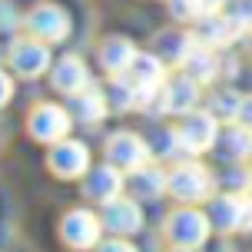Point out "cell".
<instances>
[{"instance_id": "obj_1", "label": "cell", "mask_w": 252, "mask_h": 252, "mask_svg": "<svg viewBox=\"0 0 252 252\" xmlns=\"http://www.w3.org/2000/svg\"><path fill=\"white\" fill-rule=\"evenodd\" d=\"M209 226L213 219L202 216L192 206H183L166 219V236L173 239V246H186V249H199L202 242L209 239Z\"/></svg>"}, {"instance_id": "obj_2", "label": "cell", "mask_w": 252, "mask_h": 252, "mask_svg": "<svg viewBox=\"0 0 252 252\" xmlns=\"http://www.w3.org/2000/svg\"><path fill=\"white\" fill-rule=\"evenodd\" d=\"M173 133H176L179 150L206 153V150H213V143L219 139V123H216L213 113H186Z\"/></svg>"}, {"instance_id": "obj_3", "label": "cell", "mask_w": 252, "mask_h": 252, "mask_svg": "<svg viewBox=\"0 0 252 252\" xmlns=\"http://www.w3.org/2000/svg\"><path fill=\"white\" fill-rule=\"evenodd\" d=\"M169 192L179 202H189V206L202 202V199H209V192H213V176L199 163H183L169 173Z\"/></svg>"}, {"instance_id": "obj_4", "label": "cell", "mask_w": 252, "mask_h": 252, "mask_svg": "<svg viewBox=\"0 0 252 252\" xmlns=\"http://www.w3.org/2000/svg\"><path fill=\"white\" fill-rule=\"evenodd\" d=\"M209 219H213V226L222 229V232H232V229H252V202H249V196L226 192V196L213 199V206H209Z\"/></svg>"}, {"instance_id": "obj_5", "label": "cell", "mask_w": 252, "mask_h": 252, "mask_svg": "<svg viewBox=\"0 0 252 252\" xmlns=\"http://www.w3.org/2000/svg\"><path fill=\"white\" fill-rule=\"evenodd\" d=\"M106 159H110L116 169L133 173L139 166H146L150 146H146V139H139L136 133H113V136L106 139Z\"/></svg>"}, {"instance_id": "obj_6", "label": "cell", "mask_w": 252, "mask_h": 252, "mask_svg": "<svg viewBox=\"0 0 252 252\" xmlns=\"http://www.w3.org/2000/svg\"><path fill=\"white\" fill-rule=\"evenodd\" d=\"M70 133V113L57 103H40L30 113V136L40 143H60Z\"/></svg>"}, {"instance_id": "obj_7", "label": "cell", "mask_w": 252, "mask_h": 252, "mask_svg": "<svg viewBox=\"0 0 252 252\" xmlns=\"http://www.w3.org/2000/svg\"><path fill=\"white\" fill-rule=\"evenodd\" d=\"M100 229H103V219L90 213V209H73V213L63 216V242H70L73 249H93L100 246Z\"/></svg>"}, {"instance_id": "obj_8", "label": "cell", "mask_w": 252, "mask_h": 252, "mask_svg": "<svg viewBox=\"0 0 252 252\" xmlns=\"http://www.w3.org/2000/svg\"><path fill=\"white\" fill-rule=\"evenodd\" d=\"M27 27L30 33L43 43H60L66 33H70V17L57 7V3H43V7H33L30 17H27Z\"/></svg>"}, {"instance_id": "obj_9", "label": "cell", "mask_w": 252, "mask_h": 252, "mask_svg": "<svg viewBox=\"0 0 252 252\" xmlns=\"http://www.w3.org/2000/svg\"><path fill=\"white\" fill-rule=\"evenodd\" d=\"M50 169L60 179H76V176H83V173H90V153H87V146L76 143V139H60V143H53Z\"/></svg>"}, {"instance_id": "obj_10", "label": "cell", "mask_w": 252, "mask_h": 252, "mask_svg": "<svg viewBox=\"0 0 252 252\" xmlns=\"http://www.w3.org/2000/svg\"><path fill=\"white\" fill-rule=\"evenodd\" d=\"M10 66L17 70L20 76H27V80H33V76H40L47 66H50V50H47V43L43 40H17L10 47Z\"/></svg>"}, {"instance_id": "obj_11", "label": "cell", "mask_w": 252, "mask_h": 252, "mask_svg": "<svg viewBox=\"0 0 252 252\" xmlns=\"http://www.w3.org/2000/svg\"><path fill=\"white\" fill-rule=\"evenodd\" d=\"M103 229H110L116 236H129V232H136L143 226V209H139L133 199H120L116 196L113 202H106L103 206Z\"/></svg>"}, {"instance_id": "obj_12", "label": "cell", "mask_w": 252, "mask_h": 252, "mask_svg": "<svg viewBox=\"0 0 252 252\" xmlns=\"http://www.w3.org/2000/svg\"><path fill=\"white\" fill-rule=\"evenodd\" d=\"M83 192H87L90 199L96 202H113L120 192H123V176H120V169H116L113 163L110 166H96L93 173L87 176V183H83Z\"/></svg>"}, {"instance_id": "obj_13", "label": "cell", "mask_w": 252, "mask_h": 252, "mask_svg": "<svg viewBox=\"0 0 252 252\" xmlns=\"http://www.w3.org/2000/svg\"><path fill=\"white\" fill-rule=\"evenodd\" d=\"M123 76L136 90H159L163 87V60H159L156 53H153V57L150 53H136Z\"/></svg>"}, {"instance_id": "obj_14", "label": "cell", "mask_w": 252, "mask_h": 252, "mask_svg": "<svg viewBox=\"0 0 252 252\" xmlns=\"http://www.w3.org/2000/svg\"><path fill=\"white\" fill-rule=\"evenodd\" d=\"M199 47V37H192V33H179V30H166L159 33L156 40V57L163 63H186V57Z\"/></svg>"}, {"instance_id": "obj_15", "label": "cell", "mask_w": 252, "mask_h": 252, "mask_svg": "<svg viewBox=\"0 0 252 252\" xmlns=\"http://www.w3.org/2000/svg\"><path fill=\"white\" fill-rule=\"evenodd\" d=\"M166 189H169V173L156 169V166H139L129 176V192L136 199H159Z\"/></svg>"}, {"instance_id": "obj_16", "label": "cell", "mask_w": 252, "mask_h": 252, "mask_svg": "<svg viewBox=\"0 0 252 252\" xmlns=\"http://www.w3.org/2000/svg\"><path fill=\"white\" fill-rule=\"evenodd\" d=\"M53 87L60 90V93H70V96H76L80 90H87L90 73H87V66H83V60L63 57V60L53 66Z\"/></svg>"}, {"instance_id": "obj_17", "label": "cell", "mask_w": 252, "mask_h": 252, "mask_svg": "<svg viewBox=\"0 0 252 252\" xmlns=\"http://www.w3.org/2000/svg\"><path fill=\"white\" fill-rule=\"evenodd\" d=\"M196 103H199V80H192V76H179L173 80L169 87H166V110H173V113H192L196 110Z\"/></svg>"}, {"instance_id": "obj_18", "label": "cell", "mask_w": 252, "mask_h": 252, "mask_svg": "<svg viewBox=\"0 0 252 252\" xmlns=\"http://www.w3.org/2000/svg\"><path fill=\"white\" fill-rule=\"evenodd\" d=\"M239 33L242 30L229 20L226 13H209V17H202L199 43H206V47H226V43H232Z\"/></svg>"}, {"instance_id": "obj_19", "label": "cell", "mask_w": 252, "mask_h": 252, "mask_svg": "<svg viewBox=\"0 0 252 252\" xmlns=\"http://www.w3.org/2000/svg\"><path fill=\"white\" fill-rule=\"evenodd\" d=\"M133 57H136V47L126 37H110L100 50V60H103V66H106V73H113V76H123L126 70H129Z\"/></svg>"}, {"instance_id": "obj_20", "label": "cell", "mask_w": 252, "mask_h": 252, "mask_svg": "<svg viewBox=\"0 0 252 252\" xmlns=\"http://www.w3.org/2000/svg\"><path fill=\"white\" fill-rule=\"evenodd\" d=\"M70 106H73V113L80 123H100L103 113H106V93H100V90H80L73 100H70Z\"/></svg>"}, {"instance_id": "obj_21", "label": "cell", "mask_w": 252, "mask_h": 252, "mask_svg": "<svg viewBox=\"0 0 252 252\" xmlns=\"http://www.w3.org/2000/svg\"><path fill=\"white\" fill-rule=\"evenodd\" d=\"M216 66H219V60H216V53L209 50L206 43H199V47L186 57V63H183L186 76L199 80V83H209V80H213V76H216Z\"/></svg>"}, {"instance_id": "obj_22", "label": "cell", "mask_w": 252, "mask_h": 252, "mask_svg": "<svg viewBox=\"0 0 252 252\" xmlns=\"http://www.w3.org/2000/svg\"><path fill=\"white\" fill-rule=\"evenodd\" d=\"M106 103L113 106V110H133V106H139V90L129 83V80H120L116 76L113 87H110V93H106Z\"/></svg>"}, {"instance_id": "obj_23", "label": "cell", "mask_w": 252, "mask_h": 252, "mask_svg": "<svg viewBox=\"0 0 252 252\" xmlns=\"http://www.w3.org/2000/svg\"><path fill=\"white\" fill-rule=\"evenodd\" d=\"M226 156H232V159H246V156H252V129L249 126H232L226 133Z\"/></svg>"}, {"instance_id": "obj_24", "label": "cell", "mask_w": 252, "mask_h": 252, "mask_svg": "<svg viewBox=\"0 0 252 252\" xmlns=\"http://www.w3.org/2000/svg\"><path fill=\"white\" fill-rule=\"evenodd\" d=\"M239 106H242V96L239 93H219L209 106V113L216 120H239Z\"/></svg>"}, {"instance_id": "obj_25", "label": "cell", "mask_w": 252, "mask_h": 252, "mask_svg": "<svg viewBox=\"0 0 252 252\" xmlns=\"http://www.w3.org/2000/svg\"><path fill=\"white\" fill-rule=\"evenodd\" d=\"M222 13H226L239 30H252V0H229Z\"/></svg>"}, {"instance_id": "obj_26", "label": "cell", "mask_w": 252, "mask_h": 252, "mask_svg": "<svg viewBox=\"0 0 252 252\" xmlns=\"http://www.w3.org/2000/svg\"><path fill=\"white\" fill-rule=\"evenodd\" d=\"M169 7H173V17H176V20L206 17V3H202V0H169Z\"/></svg>"}, {"instance_id": "obj_27", "label": "cell", "mask_w": 252, "mask_h": 252, "mask_svg": "<svg viewBox=\"0 0 252 252\" xmlns=\"http://www.w3.org/2000/svg\"><path fill=\"white\" fill-rule=\"evenodd\" d=\"M96 252H136V249H133V246H129L123 236H116V239L100 242V246H96Z\"/></svg>"}, {"instance_id": "obj_28", "label": "cell", "mask_w": 252, "mask_h": 252, "mask_svg": "<svg viewBox=\"0 0 252 252\" xmlns=\"http://www.w3.org/2000/svg\"><path fill=\"white\" fill-rule=\"evenodd\" d=\"M249 183H252V179L246 176L242 169H232V176H226V179H222V186H226L229 192H236V189H246Z\"/></svg>"}, {"instance_id": "obj_29", "label": "cell", "mask_w": 252, "mask_h": 252, "mask_svg": "<svg viewBox=\"0 0 252 252\" xmlns=\"http://www.w3.org/2000/svg\"><path fill=\"white\" fill-rule=\"evenodd\" d=\"M239 123L252 129V96H242V106H239Z\"/></svg>"}, {"instance_id": "obj_30", "label": "cell", "mask_w": 252, "mask_h": 252, "mask_svg": "<svg viewBox=\"0 0 252 252\" xmlns=\"http://www.w3.org/2000/svg\"><path fill=\"white\" fill-rule=\"evenodd\" d=\"M10 93H13V83H10V76H7L3 70H0V106H3V103L10 100Z\"/></svg>"}, {"instance_id": "obj_31", "label": "cell", "mask_w": 252, "mask_h": 252, "mask_svg": "<svg viewBox=\"0 0 252 252\" xmlns=\"http://www.w3.org/2000/svg\"><path fill=\"white\" fill-rule=\"evenodd\" d=\"M173 252H196V249H186V246H176V249Z\"/></svg>"}]
</instances>
